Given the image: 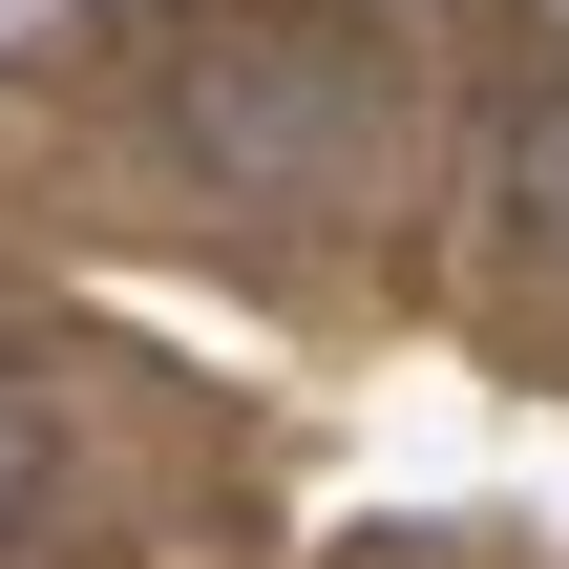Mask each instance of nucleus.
<instances>
[{"label":"nucleus","instance_id":"f257e3e1","mask_svg":"<svg viewBox=\"0 0 569 569\" xmlns=\"http://www.w3.org/2000/svg\"><path fill=\"white\" fill-rule=\"evenodd\" d=\"M359 106H380V84H359L338 42H296V63H190V84H169V127H190L211 169H338Z\"/></svg>","mask_w":569,"mask_h":569},{"label":"nucleus","instance_id":"f03ea898","mask_svg":"<svg viewBox=\"0 0 569 569\" xmlns=\"http://www.w3.org/2000/svg\"><path fill=\"white\" fill-rule=\"evenodd\" d=\"M507 232H528V253L569 274V84L528 106V127H507Z\"/></svg>","mask_w":569,"mask_h":569},{"label":"nucleus","instance_id":"7ed1b4c3","mask_svg":"<svg viewBox=\"0 0 569 569\" xmlns=\"http://www.w3.org/2000/svg\"><path fill=\"white\" fill-rule=\"evenodd\" d=\"M42 486H63V422H42V401H21V380H0V549H21V528H42Z\"/></svg>","mask_w":569,"mask_h":569}]
</instances>
